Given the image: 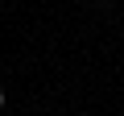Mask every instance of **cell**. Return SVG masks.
<instances>
[{"label": "cell", "mask_w": 124, "mask_h": 116, "mask_svg": "<svg viewBox=\"0 0 124 116\" xmlns=\"http://www.w3.org/2000/svg\"><path fill=\"white\" fill-rule=\"evenodd\" d=\"M4 99H8V95H4V87H0V108H4Z\"/></svg>", "instance_id": "1"}]
</instances>
